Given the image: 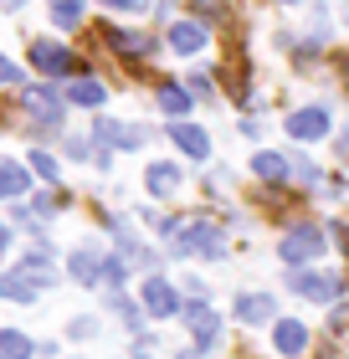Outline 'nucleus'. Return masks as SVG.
<instances>
[{
  "mask_svg": "<svg viewBox=\"0 0 349 359\" xmlns=\"http://www.w3.org/2000/svg\"><path fill=\"white\" fill-rule=\"evenodd\" d=\"M190 93H195V97H211V93H216V83H211L206 72H195V77H190Z\"/></svg>",
  "mask_w": 349,
  "mask_h": 359,
  "instance_id": "28",
  "label": "nucleus"
},
{
  "mask_svg": "<svg viewBox=\"0 0 349 359\" xmlns=\"http://www.w3.org/2000/svg\"><path fill=\"white\" fill-rule=\"evenodd\" d=\"M6 11H21V0H6Z\"/></svg>",
  "mask_w": 349,
  "mask_h": 359,
  "instance_id": "33",
  "label": "nucleus"
},
{
  "mask_svg": "<svg viewBox=\"0 0 349 359\" xmlns=\"http://www.w3.org/2000/svg\"><path fill=\"white\" fill-rule=\"evenodd\" d=\"M93 139H103L108 149H139V144H144V128H139V123H113V118H98Z\"/></svg>",
  "mask_w": 349,
  "mask_h": 359,
  "instance_id": "11",
  "label": "nucleus"
},
{
  "mask_svg": "<svg viewBox=\"0 0 349 359\" xmlns=\"http://www.w3.org/2000/svg\"><path fill=\"white\" fill-rule=\"evenodd\" d=\"M31 67L41 77H67V72H77V52H67L57 41H31Z\"/></svg>",
  "mask_w": 349,
  "mask_h": 359,
  "instance_id": "5",
  "label": "nucleus"
},
{
  "mask_svg": "<svg viewBox=\"0 0 349 359\" xmlns=\"http://www.w3.org/2000/svg\"><path fill=\"white\" fill-rule=\"evenodd\" d=\"M67 154H72V159H98V149H93L88 139H67Z\"/></svg>",
  "mask_w": 349,
  "mask_h": 359,
  "instance_id": "27",
  "label": "nucleus"
},
{
  "mask_svg": "<svg viewBox=\"0 0 349 359\" xmlns=\"http://www.w3.org/2000/svg\"><path fill=\"white\" fill-rule=\"evenodd\" d=\"M129 359H149V354H144V349H139V354H129Z\"/></svg>",
  "mask_w": 349,
  "mask_h": 359,
  "instance_id": "34",
  "label": "nucleus"
},
{
  "mask_svg": "<svg viewBox=\"0 0 349 359\" xmlns=\"http://www.w3.org/2000/svg\"><path fill=\"white\" fill-rule=\"evenodd\" d=\"M329 128H334V118H329V108H324V103H313V108H298V113H288V139L319 144V139H329Z\"/></svg>",
  "mask_w": 349,
  "mask_h": 359,
  "instance_id": "4",
  "label": "nucleus"
},
{
  "mask_svg": "<svg viewBox=\"0 0 349 359\" xmlns=\"http://www.w3.org/2000/svg\"><path fill=\"white\" fill-rule=\"evenodd\" d=\"M103 6H113V11H144L149 0H103Z\"/></svg>",
  "mask_w": 349,
  "mask_h": 359,
  "instance_id": "30",
  "label": "nucleus"
},
{
  "mask_svg": "<svg viewBox=\"0 0 349 359\" xmlns=\"http://www.w3.org/2000/svg\"><path fill=\"white\" fill-rule=\"evenodd\" d=\"M277 313V303L268 298V292H242V298H237V318L246 323V329H252V323H268Z\"/></svg>",
  "mask_w": 349,
  "mask_h": 359,
  "instance_id": "14",
  "label": "nucleus"
},
{
  "mask_svg": "<svg viewBox=\"0 0 349 359\" xmlns=\"http://www.w3.org/2000/svg\"><path fill=\"white\" fill-rule=\"evenodd\" d=\"M252 175L257 180H268V185H288V175H293V159L288 154H272V149H262L252 159Z\"/></svg>",
  "mask_w": 349,
  "mask_h": 359,
  "instance_id": "13",
  "label": "nucleus"
},
{
  "mask_svg": "<svg viewBox=\"0 0 349 359\" xmlns=\"http://www.w3.org/2000/svg\"><path fill=\"white\" fill-rule=\"evenodd\" d=\"M82 11H88V0H52V21L57 26H82Z\"/></svg>",
  "mask_w": 349,
  "mask_h": 359,
  "instance_id": "22",
  "label": "nucleus"
},
{
  "mask_svg": "<svg viewBox=\"0 0 349 359\" xmlns=\"http://www.w3.org/2000/svg\"><path fill=\"white\" fill-rule=\"evenodd\" d=\"M26 165H15V159H6V165H0V195H6V201H21L26 195Z\"/></svg>",
  "mask_w": 349,
  "mask_h": 359,
  "instance_id": "19",
  "label": "nucleus"
},
{
  "mask_svg": "<svg viewBox=\"0 0 349 359\" xmlns=\"http://www.w3.org/2000/svg\"><path fill=\"white\" fill-rule=\"evenodd\" d=\"M57 205H62L57 195H37V201H31V216H37V221H46V216H52Z\"/></svg>",
  "mask_w": 349,
  "mask_h": 359,
  "instance_id": "26",
  "label": "nucleus"
},
{
  "mask_svg": "<svg viewBox=\"0 0 349 359\" xmlns=\"http://www.w3.org/2000/svg\"><path fill=\"white\" fill-rule=\"evenodd\" d=\"M67 334H72V339H93V334H98V323H93V318H72V329H67Z\"/></svg>",
  "mask_w": 349,
  "mask_h": 359,
  "instance_id": "29",
  "label": "nucleus"
},
{
  "mask_svg": "<svg viewBox=\"0 0 349 359\" xmlns=\"http://www.w3.org/2000/svg\"><path fill=\"white\" fill-rule=\"evenodd\" d=\"M324 247H329V231H324V226H319V221H298L293 231L277 241V257H282L288 267H303V262H319Z\"/></svg>",
  "mask_w": 349,
  "mask_h": 359,
  "instance_id": "1",
  "label": "nucleus"
},
{
  "mask_svg": "<svg viewBox=\"0 0 349 359\" xmlns=\"http://www.w3.org/2000/svg\"><path fill=\"white\" fill-rule=\"evenodd\" d=\"M185 323L195 334V349H216L221 344V318H216L211 303H185Z\"/></svg>",
  "mask_w": 349,
  "mask_h": 359,
  "instance_id": "8",
  "label": "nucleus"
},
{
  "mask_svg": "<svg viewBox=\"0 0 349 359\" xmlns=\"http://www.w3.org/2000/svg\"><path fill=\"white\" fill-rule=\"evenodd\" d=\"M124 277H129V262H124V257H108V272H103V283H108V287H124Z\"/></svg>",
  "mask_w": 349,
  "mask_h": 359,
  "instance_id": "25",
  "label": "nucleus"
},
{
  "mask_svg": "<svg viewBox=\"0 0 349 359\" xmlns=\"http://www.w3.org/2000/svg\"><path fill=\"white\" fill-rule=\"evenodd\" d=\"M288 287L303 292V298H313V303H324V308L344 292V283H339L334 272H308V267H293V272H288Z\"/></svg>",
  "mask_w": 349,
  "mask_h": 359,
  "instance_id": "3",
  "label": "nucleus"
},
{
  "mask_svg": "<svg viewBox=\"0 0 349 359\" xmlns=\"http://www.w3.org/2000/svg\"><path fill=\"white\" fill-rule=\"evenodd\" d=\"M272 354L277 359H303L308 354V329L298 318H277L272 323Z\"/></svg>",
  "mask_w": 349,
  "mask_h": 359,
  "instance_id": "9",
  "label": "nucleus"
},
{
  "mask_svg": "<svg viewBox=\"0 0 349 359\" xmlns=\"http://www.w3.org/2000/svg\"><path fill=\"white\" fill-rule=\"evenodd\" d=\"M52 283H57V277L46 272V267H37V272H31V267H15V272L0 277V292H6L11 303H37L41 287H52Z\"/></svg>",
  "mask_w": 349,
  "mask_h": 359,
  "instance_id": "2",
  "label": "nucleus"
},
{
  "mask_svg": "<svg viewBox=\"0 0 349 359\" xmlns=\"http://www.w3.org/2000/svg\"><path fill=\"white\" fill-rule=\"evenodd\" d=\"M159 108H164V118L180 123L195 108V97H190V88H180V83H159Z\"/></svg>",
  "mask_w": 349,
  "mask_h": 359,
  "instance_id": "16",
  "label": "nucleus"
},
{
  "mask_svg": "<svg viewBox=\"0 0 349 359\" xmlns=\"http://www.w3.org/2000/svg\"><path fill=\"white\" fill-rule=\"evenodd\" d=\"M108 308H113V313H119V318L129 323V329H139V323H144V313L134 308V298H124V292H113V298H108Z\"/></svg>",
  "mask_w": 349,
  "mask_h": 359,
  "instance_id": "23",
  "label": "nucleus"
},
{
  "mask_svg": "<svg viewBox=\"0 0 349 359\" xmlns=\"http://www.w3.org/2000/svg\"><path fill=\"white\" fill-rule=\"evenodd\" d=\"M170 139H175V144H180V149H185L190 159H206V154H211L206 128H195V123H185V118H180V123H170Z\"/></svg>",
  "mask_w": 349,
  "mask_h": 359,
  "instance_id": "15",
  "label": "nucleus"
},
{
  "mask_svg": "<svg viewBox=\"0 0 349 359\" xmlns=\"http://www.w3.org/2000/svg\"><path fill=\"white\" fill-rule=\"evenodd\" d=\"M144 313H149V318H175V313H185V303H180L175 283L149 277V283H144Z\"/></svg>",
  "mask_w": 349,
  "mask_h": 359,
  "instance_id": "7",
  "label": "nucleus"
},
{
  "mask_svg": "<svg viewBox=\"0 0 349 359\" xmlns=\"http://www.w3.org/2000/svg\"><path fill=\"white\" fill-rule=\"evenodd\" d=\"M180 252H201V257H221L226 252V236H221V226H211V221H195L180 231Z\"/></svg>",
  "mask_w": 349,
  "mask_h": 359,
  "instance_id": "6",
  "label": "nucleus"
},
{
  "mask_svg": "<svg viewBox=\"0 0 349 359\" xmlns=\"http://www.w3.org/2000/svg\"><path fill=\"white\" fill-rule=\"evenodd\" d=\"M31 170H37L46 185H52V180H57V159H52V154H41V149H31Z\"/></svg>",
  "mask_w": 349,
  "mask_h": 359,
  "instance_id": "24",
  "label": "nucleus"
},
{
  "mask_svg": "<svg viewBox=\"0 0 349 359\" xmlns=\"http://www.w3.org/2000/svg\"><path fill=\"white\" fill-rule=\"evenodd\" d=\"M334 236H339V247H344V257H349V226H334Z\"/></svg>",
  "mask_w": 349,
  "mask_h": 359,
  "instance_id": "31",
  "label": "nucleus"
},
{
  "mask_svg": "<svg viewBox=\"0 0 349 359\" xmlns=\"http://www.w3.org/2000/svg\"><path fill=\"white\" fill-rule=\"evenodd\" d=\"M195 6H206V0H195Z\"/></svg>",
  "mask_w": 349,
  "mask_h": 359,
  "instance_id": "35",
  "label": "nucleus"
},
{
  "mask_svg": "<svg viewBox=\"0 0 349 359\" xmlns=\"http://www.w3.org/2000/svg\"><path fill=\"white\" fill-rule=\"evenodd\" d=\"M103 41L119 52V62H144V57H154V36H139V31H119V26H103Z\"/></svg>",
  "mask_w": 349,
  "mask_h": 359,
  "instance_id": "10",
  "label": "nucleus"
},
{
  "mask_svg": "<svg viewBox=\"0 0 349 359\" xmlns=\"http://www.w3.org/2000/svg\"><path fill=\"white\" fill-rule=\"evenodd\" d=\"M77 283H103V272H108V257H98V252H72V267H67Z\"/></svg>",
  "mask_w": 349,
  "mask_h": 359,
  "instance_id": "18",
  "label": "nucleus"
},
{
  "mask_svg": "<svg viewBox=\"0 0 349 359\" xmlns=\"http://www.w3.org/2000/svg\"><path fill=\"white\" fill-rule=\"evenodd\" d=\"M37 344L21 334V329H0V359H31Z\"/></svg>",
  "mask_w": 349,
  "mask_h": 359,
  "instance_id": "21",
  "label": "nucleus"
},
{
  "mask_svg": "<svg viewBox=\"0 0 349 359\" xmlns=\"http://www.w3.org/2000/svg\"><path fill=\"white\" fill-rule=\"evenodd\" d=\"M180 359H206V349H185V354H180Z\"/></svg>",
  "mask_w": 349,
  "mask_h": 359,
  "instance_id": "32",
  "label": "nucleus"
},
{
  "mask_svg": "<svg viewBox=\"0 0 349 359\" xmlns=\"http://www.w3.org/2000/svg\"><path fill=\"white\" fill-rule=\"evenodd\" d=\"M170 46H175L180 57L206 52V21H175V26H170Z\"/></svg>",
  "mask_w": 349,
  "mask_h": 359,
  "instance_id": "12",
  "label": "nucleus"
},
{
  "mask_svg": "<svg viewBox=\"0 0 349 359\" xmlns=\"http://www.w3.org/2000/svg\"><path fill=\"white\" fill-rule=\"evenodd\" d=\"M103 97H108V88L98 83V77H72V88H67L72 108H103Z\"/></svg>",
  "mask_w": 349,
  "mask_h": 359,
  "instance_id": "17",
  "label": "nucleus"
},
{
  "mask_svg": "<svg viewBox=\"0 0 349 359\" xmlns=\"http://www.w3.org/2000/svg\"><path fill=\"white\" fill-rule=\"evenodd\" d=\"M149 195H175L180 190V170L175 165H164V159H159V165H149Z\"/></svg>",
  "mask_w": 349,
  "mask_h": 359,
  "instance_id": "20",
  "label": "nucleus"
}]
</instances>
